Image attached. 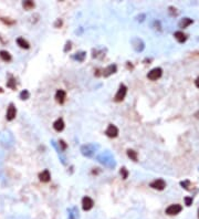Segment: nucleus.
<instances>
[{
	"label": "nucleus",
	"mask_w": 199,
	"mask_h": 219,
	"mask_svg": "<svg viewBox=\"0 0 199 219\" xmlns=\"http://www.w3.org/2000/svg\"><path fill=\"white\" fill-rule=\"evenodd\" d=\"M162 75H163V69L162 68H154L148 72L147 79L151 80V81H156V80L160 79Z\"/></svg>",
	"instance_id": "nucleus-3"
},
{
	"label": "nucleus",
	"mask_w": 199,
	"mask_h": 219,
	"mask_svg": "<svg viewBox=\"0 0 199 219\" xmlns=\"http://www.w3.org/2000/svg\"><path fill=\"white\" fill-rule=\"evenodd\" d=\"M29 98H30V93H29V91L28 90H23L21 93H20V98H21V100H28Z\"/></svg>",
	"instance_id": "nucleus-22"
},
{
	"label": "nucleus",
	"mask_w": 199,
	"mask_h": 219,
	"mask_svg": "<svg viewBox=\"0 0 199 219\" xmlns=\"http://www.w3.org/2000/svg\"><path fill=\"white\" fill-rule=\"evenodd\" d=\"M120 173H121V176H122L123 179H126L127 176H129V172H127V169L125 168V167H122L121 170H120Z\"/></svg>",
	"instance_id": "nucleus-24"
},
{
	"label": "nucleus",
	"mask_w": 199,
	"mask_h": 219,
	"mask_svg": "<svg viewBox=\"0 0 199 219\" xmlns=\"http://www.w3.org/2000/svg\"><path fill=\"white\" fill-rule=\"evenodd\" d=\"M174 37H175V39L179 43L186 42V40H187V35L181 31H176L175 33H174Z\"/></svg>",
	"instance_id": "nucleus-13"
},
{
	"label": "nucleus",
	"mask_w": 199,
	"mask_h": 219,
	"mask_svg": "<svg viewBox=\"0 0 199 219\" xmlns=\"http://www.w3.org/2000/svg\"><path fill=\"white\" fill-rule=\"evenodd\" d=\"M71 44H72V43H71V41H68V42H66V47H65V49H64V52H68V50H70L71 49Z\"/></svg>",
	"instance_id": "nucleus-29"
},
{
	"label": "nucleus",
	"mask_w": 199,
	"mask_h": 219,
	"mask_svg": "<svg viewBox=\"0 0 199 219\" xmlns=\"http://www.w3.org/2000/svg\"><path fill=\"white\" fill-rule=\"evenodd\" d=\"M190 182L189 180H184V182H180V186L183 188H185L186 190H190Z\"/></svg>",
	"instance_id": "nucleus-23"
},
{
	"label": "nucleus",
	"mask_w": 199,
	"mask_h": 219,
	"mask_svg": "<svg viewBox=\"0 0 199 219\" xmlns=\"http://www.w3.org/2000/svg\"><path fill=\"white\" fill-rule=\"evenodd\" d=\"M64 121H63V118H58L57 121L53 123V129L57 131V132H62L63 129H64Z\"/></svg>",
	"instance_id": "nucleus-12"
},
{
	"label": "nucleus",
	"mask_w": 199,
	"mask_h": 219,
	"mask_svg": "<svg viewBox=\"0 0 199 219\" xmlns=\"http://www.w3.org/2000/svg\"><path fill=\"white\" fill-rule=\"evenodd\" d=\"M183 210V206L179 205V204H173V205H169L166 209H165V214L168 216H176L180 214Z\"/></svg>",
	"instance_id": "nucleus-1"
},
{
	"label": "nucleus",
	"mask_w": 199,
	"mask_h": 219,
	"mask_svg": "<svg viewBox=\"0 0 199 219\" xmlns=\"http://www.w3.org/2000/svg\"><path fill=\"white\" fill-rule=\"evenodd\" d=\"M7 86H8V87H10L11 90H16V89H17L16 79L13 78L12 75H10V79H9L8 82H7Z\"/></svg>",
	"instance_id": "nucleus-20"
},
{
	"label": "nucleus",
	"mask_w": 199,
	"mask_h": 219,
	"mask_svg": "<svg viewBox=\"0 0 199 219\" xmlns=\"http://www.w3.org/2000/svg\"><path fill=\"white\" fill-rule=\"evenodd\" d=\"M16 115H17L16 106L13 105L12 103H10L8 106V110H7V114H6L7 121H12V120H15V118H16Z\"/></svg>",
	"instance_id": "nucleus-6"
},
{
	"label": "nucleus",
	"mask_w": 199,
	"mask_h": 219,
	"mask_svg": "<svg viewBox=\"0 0 199 219\" xmlns=\"http://www.w3.org/2000/svg\"><path fill=\"white\" fill-rule=\"evenodd\" d=\"M62 26V20L61 19H58L57 21H55V24H54V27L55 28H60Z\"/></svg>",
	"instance_id": "nucleus-28"
},
{
	"label": "nucleus",
	"mask_w": 199,
	"mask_h": 219,
	"mask_svg": "<svg viewBox=\"0 0 199 219\" xmlns=\"http://www.w3.org/2000/svg\"><path fill=\"white\" fill-rule=\"evenodd\" d=\"M195 85H196V87H198L199 89V76L195 80Z\"/></svg>",
	"instance_id": "nucleus-32"
},
{
	"label": "nucleus",
	"mask_w": 199,
	"mask_h": 219,
	"mask_svg": "<svg viewBox=\"0 0 199 219\" xmlns=\"http://www.w3.org/2000/svg\"><path fill=\"white\" fill-rule=\"evenodd\" d=\"M149 186L153 188V189H156V190H164L166 188V182L162 178H158V179L153 180L152 183L149 184Z\"/></svg>",
	"instance_id": "nucleus-4"
},
{
	"label": "nucleus",
	"mask_w": 199,
	"mask_h": 219,
	"mask_svg": "<svg viewBox=\"0 0 199 219\" xmlns=\"http://www.w3.org/2000/svg\"><path fill=\"white\" fill-rule=\"evenodd\" d=\"M91 147H92V145H84V146H82V148H81V151L82 152H85V151H87L86 153H84L83 155H85V156H92L94 153V149H91Z\"/></svg>",
	"instance_id": "nucleus-17"
},
{
	"label": "nucleus",
	"mask_w": 199,
	"mask_h": 219,
	"mask_svg": "<svg viewBox=\"0 0 199 219\" xmlns=\"http://www.w3.org/2000/svg\"><path fill=\"white\" fill-rule=\"evenodd\" d=\"M116 71H117L116 64H109V65H107L104 70H102V75H103L104 78H109V75L114 74Z\"/></svg>",
	"instance_id": "nucleus-8"
},
{
	"label": "nucleus",
	"mask_w": 199,
	"mask_h": 219,
	"mask_svg": "<svg viewBox=\"0 0 199 219\" xmlns=\"http://www.w3.org/2000/svg\"><path fill=\"white\" fill-rule=\"evenodd\" d=\"M17 43H18V46L20 48H22V49H29L30 48V44L28 42L27 40H24V38H18L17 39Z\"/></svg>",
	"instance_id": "nucleus-16"
},
{
	"label": "nucleus",
	"mask_w": 199,
	"mask_h": 219,
	"mask_svg": "<svg viewBox=\"0 0 199 219\" xmlns=\"http://www.w3.org/2000/svg\"><path fill=\"white\" fill-rule=\"evenodd\" d=\"M93 206H94V201H93V199H92L91 197H89V196L83 197V199H82V208H83V210H85V211L91 210V209L93 208Z\"/></svg>",
	"instance_id": "nucleus-5"
},
{
	"label": "nucleus",
	"mask_w": 199,
	"mask_h": 219,
	"mask_svg": "<svg viewBox=\"0 0 199 219\" xmlns=\"http://www.w3.org/2000/svg\"><path fill=\"white\" fill-rule=\"evenodd\" d=\"M59 145H61V146H62V149L66 148V144L64 143V141H62V140H60V141H59Z\"/></svg>",
	"instance_id": "nucleus-31"
},
{
	"label": "nucleus",
	"mask_w": 199,
	"mask_h": 219,
	"mask_svg": "<svg viewBox=\"0 0 199 219\" xmlns=\"http://www.w3.org/2000/svg\"><path fill=\"white\" fill-rule=\"evenodd\" d=\"M35 2H33V1H30V0L22 2V7H23L24 10H31V9L35 8Z\"/></svg>",
	"instance_id": "nucleus-19"
},
{
	"label": "nucleus",
	"mask_w": 199,
	"mask_h": 219,
	"mask_svg": "<svg viewBox=\"0 0 199 219\" xmlns=\"http://www.w3.org/2000/svg\"><path fill=\"white\" fill-rule=\"evenodd\" d=\"M127 156L133 160V162H137V152H135L134 149H127Z\"/></svg>",
	"instance_id": "nucleus-21"
},
{
	"label": "nucleus",
	"mask_w": 199,
	"mask_h": 219,
	"mask_svg": "<svg viewBox=\"0 0 199 219\" xmlns=\"http://www.w3.org/2000/svg\"><path fill=\"white\" fill-rule=\"evenodd\" d=\"M4 92V90H2V87H0V93H2Z\"/></svg>",
	"instance_id": "nucleus-35"
},
{
	"label": "nucleus",
	"mask_w": 199,
	"mask_h": 219,
	"mask_svg": "<svg viewBox=\"0 0 199 219\" xmlns=\"http://www.w3.org/2000/svg\"><path fill=\"white\" fill-rule=\"evenodd\" d=\"M127 68H129V69H131V70H133V65H132V64L129 65V62H127Z\"/></svg>",
	"instance_id": "nucleus-33"
},
{
	"label": "nucleus",
	"mask_w": 199,
	"mask_h": 219,
	"mask_svg": "<svg viewBox=\"0 0 199 219\" xmlns=\"http://www.w3.org/2000/svg\"><path fill=\"white\" fill-rule=\"evenodd\" d=\"M86 55V52H84V51H81V52H78V53H75L72 58L74 60H76V61H79V62H82L83 60H84V58H85Z\"/></svg>",
	"instance_id": "nucleus-18"
},
{
	"label": "nucleus",
	"mask_w": 199,
	"mask_h": 219,
	"mask_svg": "<svg viewBox=\"0 0 199 219\" xmlns=\"http://www.w3.org/2000/svg\"><path fill=\"white\" fill-rule=\"evenodd\" d=\"M105 134L106 136L109 137V138H115L118 135V129L115 125H113V124H109L105 131Z\"/></svg>",
	"instance_id": "nucleus-7"
},
{
	"label": "nucleus",
	"mask_w": 199,
	"mask_h": 219,
	"mask_svg": "<svg viewBox=\"0 0 199 219\" xmlns=\"http://www.w3.org/2000/svg\"><path fill=\"white\" fill-rule=\"evenodd\" d=\"M39 179L42 182V183H48V182H50L51 179V175H50V172H49V169H44L42 172L39 174Z\"/></svg>",
	"instance_id": "nucleus-11"
},
{
	"label": "nucleus",
	"mask_w": 199,
	"mask_h": 219,
	"mask_svg": "<svg viewBox=\"0 0 199 219\" xmlns=\"http://www.w3.org/2000/svg\"><path fill=\"white\" fill-rule=\"evenodd\" d=\"M197 217H198V219H199V208H198V210H197Z\"/></svg>",
	"instance_id": "nucleus-34"
},
{
	"label": "nucleus",
	"mask_w": 199,
	"mask_h": 219,
	"mask_svg": "<svg viewBox=\"0 0 199 219\" xmlns=\"http://www.w3.org/2000/svg\"><path fill=\"white\" fill-rule=\"evenodd\" d=\"M94 72H95V73H94V75H95V76H101V75H102V73H101L102 70H101V69H96V70L94 71Z\"/></svg>",
	"instance_id": "nucleus-30"
},
{
	"label": "nucleus",
	"mask_w": 199,
	"mask_h": 219,
	"mask_svg": "<svg viewBox=\"0 0 199 219\" xmlns=\"http://www.w3.org/2000/svg\"><path fill=\"white\" fill-rule=\"evenodd\" d=\"M192 22H194V20L186 17V18H184V19L180 20L178 26H179V28H181V29H185V28H187L188 26H190Z\"/></svg>",
	"instance_id": "nucleus-14"
},
{
	"label": "nucleus",
	"mask_w": 199,
	"mask_h": 219,
	"mask_svg": "<svg viewBox=\"0 0 199 219\" xmlns=\"http://www.w3.org/2000/svg\"><path fill=\"white\" fill-rule=\"evenodd\" d=\"M1 21L6 24H13L15 20H10V18H1Z\"/></svg>",
	"instance_id": "nucleus-26"
},
{
	"label": "nucleus",
	"mask_w": 199,
	"mask_h": 219,
	"mask_svg": "<svg viewBox=\"0 0 199 219\" xmlns=\"http://www.w3.org/2000/svg\"><path fill=\"white\" fill-rule=\"evenodd\" d=\"M168 9H169V13H170L173 17H175V16H177V15H178V11H177V9L174 8V7H169Z\"/></svg>",
	"instance_id": "nucleus-27"
},
{
	"label": "nucleus",
	"mask_w": 199,
	"mask_h": 219,
	"mask_svg": "<svg viewBox=\"0 0 199 219\" xmlns=\"http://www.w3.org/2000/svg\"><path fill=\"white\" fill-rule=\"evenodd\" d=\"M126 93H127V87H126L125 84L121 83V84H120V87H118V90H117V92H116V94H115V96H114V101L117 102V103L122 102L125 98V96H126Z\"/></svg>",
	"instance_id": "nucleus-2"
},
{
	"label": "nucleus",
	"mask_w": 199,
	"mask_h": 219,
	"mask_svg": "<svg viewBox=\"0 0 199 219\" xmlns=\"http://www.w3.org/2000/svg\"><path fill=\"white\" fill-rule=\"evenodd\" d=\"M132 44H133V48H134L137 52L143 51V49H144V42H143L141 39H138V38H135L134 40H132Z\"/></svg>",
	"instance_id": "nucleus-10"
},
{
	"label": "nucleus",
	"mask_w": 199,
	"mask_h": 219,
	"mask_svg": "<svg viewBox=\"0 0 199 219\" xmlns=\"http://www.w3.org/2000/svg\"><path fill=\"white\" fill-rule=\"evenodd\" d=\"M54 98L59 104H63L65 102V98H66V92L64 90H58L57 93H55Z\"/></svg>",
	"instance_id": "nucleus-9"
},
{
	"label": "nucleus",
	"mask_w": 199,
	"mask_h": 219,
	"mask_svg": "<svg viewBox=\"0 0 199 219\" xmlns=\"http://www.w3.org/2000/svg\"><path fill=\"white\" fill-rule=\"evenodd\" d=\"M184 201H185V205H186L187 207H189V206L192 205L194 199H192V197H185V198H184Z\"/></svg>",
	"instance_id": "nucleus-25"
},
{
	"label": "nucleus",
	"mask_w": 199,
	"mask_h": 219,
	"mask_svg": "<svg viewBox=\"0 0 199 219\" xmlns=\"http://www.w3.org/2000/svg\"><path fill=\"white\" fill-rule=\"evenodd\" d=\"M0 59L2 60V61H4V62H10L12 60V58H11V54L9 53L8 51L1 50L0 51Z\"/></svg>",
	"instance_id": "nucleus-15"
}]
</instances>
